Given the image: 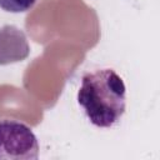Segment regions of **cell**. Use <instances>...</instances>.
<instances>
[{
	"mask_svg": "<svg viewBox=\"0 0 160 160\" xmlns=\"http://www.w3.org/2000/svg\"><path fill=\"white\" fill-rule=\"evenodd\" d=\"M78 102L90 122L111 128L119 122L126 108V88L112 69L85 72L78 91Z\"/></svg>",
	"mask_w": 160,
	"mask_h": 160,
	"instance_id": "obj_1",
	"label": "cell"
},
{
	"mask_svg": "<svg viewBox=\"0 0 160 160\" xmlns=\"http://www.w3.org/2000/svg\"><path fill=\"white\" fill-rule=\"evenodd\" d=\"M39 142L32 130L15 120H0V160H35Z\"/></svg>",
	"mask_w": 160,
	"mask_h": 160,
	"instance_id": "obj_2",
	"label": "cell"
},
{
	"mask_svg": "<svg viewBox=\"0 0 160 160\" xmlns=\"http://www.w3.org/2000/svg\"><path fill=\"white\" fill-rule=\"evenodd\" d=\"M29 52L30 46L21 29L14 25L0 28V65L22 61Z\"/></svg>",
	"mask_w": 160,
	"mask_h": 160,
	"instance_id": "obj_3",
	"label": "cell"
},
{
	"mask_svg": "<svg viewBox=\"0 0 160 160\" xmlns=\"http://www.w3.org/2000/svg\"><path fill=\"white\" fill-rule=\"evenodd\" d=\"M38 0H0V9L8 12H25L30 10Z\"/></svg>",
	"mask_w": 160,
	"mask_h": 160,
	"instance_id": "obj_4",
	"label": "cell"
}]
</instances>
